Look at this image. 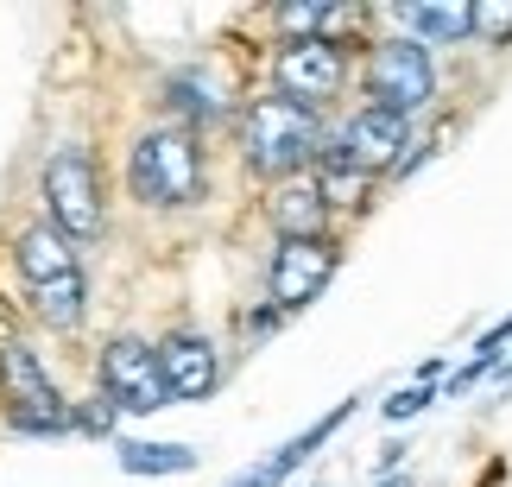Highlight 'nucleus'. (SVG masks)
I'll use <instances>...</instances> for the list:
<instances>
[{
  "mask_svg": "<svg viewBox=\"0 0 512 487\" xmlns=\"http://www.w3.org/2000/svg\"><path fill=\"white\" fill-rule=\"evenodd\" d=\"M127 184H133V197L152 203V209H184V203H196V190H203V159H196V140H190L184 127L146 133V140L133 146V159H127Z\"/></svg>",
  "mask_w": 512,
  "mask_h": 487,
  "instance_id": "obj_1",
  "label": "nucleus"
},
{
  "mask_svg": "<svg viewBox=\"0 0 512 487\" xmlns=\"http://www.w3.org/2000/svg\"><path fill=\"white\" fill-rule=\"evenodd\" d=\"M241 133H247V165L260 178H298V165L317 152V114L285 102V95H260Z\"/></svg>",
  "mask_w": 512,
  "mask_h": 487,
  "instance_id": "obj_2",
  "label": "nucleus"
},
{
  "mask_svg": "<svg viewBox=\"0 0 512 487\" xmlns=\"http://www.w3.org/2000/svg\"><path fill=\"white\" fill-rule=\"evenodd\" d=\"M367 89H373V108L386 114H418L430 95H437V64L418 38H386L373 45L367 57Z\"/></svg>",
  "mask_w": 512,
  "mask_h": 487,
  "instance_id": "obj_3",
  "label": "nucleus"
},
{
  "mask_svg": "<svg viewBox=\"0 0 512 487\" xmlns=\"http://www.w3.org/2000/svg\"><path fill=\"white\" fill-rule=\"evenodd\" d=\"M45 203H51V228L64 241L102 235V190H95V165L76 146L51 152V165H45Z\"/></svg>",
  "mask_w": 512,
  "mask_h": 487,
  "instance_id": "obj_4",
  "label": "nucleus"
},
{
  "mask_svg": "<svg viewBox=\"0 0 512 487\" xmlns=\"http://www.w3.org/2000/svg\"><path fill=\"white\" fill-rule=\"evenodd\" d=\"M0 393H7V412H13L19 431L51 437V431H64V424H70L64 399H57V386L45 380L38 355H32V348H19V342L0 348Z\"/></svg>",
  "mask_w": 512,
  "mask_h": 487,
  "instance_id": "obj_5",
  "label": "nucleus"
},
{
  "mask_svg": "<svg viewBox=\"0 0 512 487\" xmlns=\"http://www.w3.org/2000/svg\"><path fill=\"white\" fill-rule=\"evenodd\" d=\"M102 399L114 405V412H165V374H159V348H146V342H108L102 348Z\"/></svg>",
  "mask_w": 512,
  "mask_h": 487,
  "instance_id": "obj_6",
  "label": "nucleus"
},
{
  "mask_svg": "<svg viewBox=\"0 0 512 487\" xmlns=\"http://www.w3.org/2000/svg\"><path fill=\"white\" fill-rule=\"evenodd\" d=\"M405 152V114H386V108H361L354 121L329 140L323 165L336 171H361V178H380L386 165H399Z\"/></svg>",
  "mask_w": 512,
  "mask_h": 487,
  "instance_id": "obj_7",
  "label": "nucleus"
},
{
  "mask_svg": "<svg viewBox=\"0 0 512 487\" xmlns=\"http://www.w3.org/2000/svg\"><path fill=\"white\" fill-rule=\"evenodd\" d=\"M272 70H279V95H285V102H298L310 114H317V102H329V95L342 89V76H348L342 45H323V38H298V45H285Z\"/></svg>",
  "mask_w": 512,
  "mask_h": 487,
  "instance_id": "obj_8",
  "label": "nucleus"
},
{
  "mask_svg": "<svg viewBox=\"0 0 512 487\" xmlns=\"http://www.w3.org/2000/svg\"><path fill=\"white\" fill-rule=\"evenodd\" d=\"M329 272H336V247H329V241H279V253H272V272H266L272 310L285 317V310L310 304V298L329 285Z\"/></svg>",
  "mask_w": 512,
  "mask_h": 487,
  "instance_id": "obj_9",
  "label": "nucleus"
},
{
  "mask_svg": "<svg viewBox=\"0 0 512 487\" xmlns=\"http://www.w3.org/2000/svg\"><path fill=\"white\" fill-rule=\"evenodd\" d=\"M348 418H354V399H342L336 412H323L317 424H310V431H298V437H291V443H279V450H272L266 462H253V469H247V475H234L228 487H279L285 475H298L304 462H310V450H323V443L336 437V431H342Z\"/></svg>",
  "mask_w": 512,
  "mask_h": 487,
  "instance_id": "obj_10",
  "label": "nucleus"
},
{
  "mask_svg": "<svg viewBox=\"0 0 512 487\" xmlns=\"http://www.w3.org/2000/svg\"><path fill=\"white\" fill-rule=\"evenodd\" d=\"M159 374L171 399H209L215 380H222V361H215V348L203 336H171L159 348Z\"/></svg>",
  "mask_w": 512,
  "mask_h": 487,
  "instance_id": "obj_11",
  "label": "nucleus"
},
{
  "mask_svg": "<svg viewBox=\"0 0 512 487\" xmlns=\"http://www.w3.org/2000/svg\"><path fill=\"white\" fill-rule=\"evenodd\" d=\"M272 222H279L285 241H323V222H329V203H323V184L317 178H285L272 190Z\"/></svg>",
  "mask_w": 512,
  "mask_h": 487,
  "instance_id": "obj_12",
  "label": "nucleus"
},
{
  "mask_svg": "<svg viewBox=\"0 0 512 487\" xmlns=\"http://www.w3.org/2000/svg\"><path fill=\"white\" fill-rule=\"evenodd\" d=\"M19 272H26V285H51V279H70L83 266H76V253L57 228H26L19 235Z\"/></svg>",
  "mask_w": 512,
  "mask_h": 487,
  "instance_id": "obj_13",
  "label": "nucleus"
},
{
  "mask_svg": "<svg viewBox=\"0 0 512 487\" xmlns=\"http://www.w3.org/2000/svg\"><path fill=\"white\" fill-rule=\"evenodd\" d=\"M405 26L418 32V38L456 45V38L475 32V7H462V0H437V7H405Z\"/></svg>",
  "mask_w": 512,
  "mask_h": 487,
  "instance_id": "obj_14",
  "label": "nucleus"
},
{
  "mask_svg": "<svg viewBox=\"0 0 512 487\" xmlns=\"http://www.w3.org/2000/svg\"><path fill=\"white\" fill-rule=\"evenodd\" d=\"M83 272H70V279H51V285H32V310L45 317L51 329H76L83 323Z\"/></svg>",
  "mask_w": 512,
  "mask_h": 487,
  "instance_id": "obj_15",
  "label": "nucleus"
},
{
  "mask_svg": "<svg viewBox=\"0 0 512 487\" xmlns=\"http://www.w3.org/2000/svg\"><path fill=\"white\" fill-rule=\"evenodd\" d=\"M121 469L127 475H184L196 469V450H184V443H121Z\"/></svg>",
  "mask_w": 512,
  "mask_h": 487,
  "instance_id": "obj_16",
  "label": "nucleus"
},
{
  "mask_svg": "<svg viewBox=\"0 0 512 487\" xmlns=\"http://www.w3.org/2000/svg\"><path fill=\"white\" fill-rule=\"evenodd\" d=\"M171 95H177L171 108H184V114H222V108H228L222 89H209L196 70H190V76H171Z\"/></svg>",
  "mask_w": 512,
  "mask_h": 487,
  "instance_id": "obj_17",
  "label": "nucleus"
},
{
  "mask_svg": "<svg viewBox=\"0 0 512 487\" xmlns=\"http://www.w3.org/2000/svg\"><path fill=\"white\" fill-rule=\"evenodd\" d=\"M512 342V317L494 329V336H487L481 342V355H475V367H462V374H456V386H475V380H487V374H500V348Z\"/></svg>",
  "mask_w": 512,
  "mask_h": 487,
  "instance_id": "obj_18",
  "label": "nucleus"
},
{
  "mask_svg": "<svg viewBox=\"0 0 512 487\" xmlns=\"http://www.w3.org/2000/svg\"><path fill=\"white\" fill-rule=\"evenodd\" d=\"M430 393H437V380H418V386H405V393H392V399H386V418H392V424L418 418L424 405H430Z\"/></svg>",
  "mask_w": 512,
  "mask_h": 487,
  "instance_id": "obj_19",
  "label": "nucleus"
},
{
  "mask_svg": "<svg viewBox=\"0 0 512 487\" xmlns=\"http://www.w3.org/2000/svg\"><path fill=\"white\" fill-rule=\"evenodd\" d=\"M475 32L506 38V32H512V7H475Z\"/></svg>",
  "mask_w": 512,
  "mask_h": 487,
  "instance_id": "obj_20",
  "label": "nucleus"
},
{
  "mask_svg": "<svg viewBox=\"0 0 512 487\" xmlns=\"http://www.w3.org/2000/svg\"><path fill=\"white\" fill-rule=\"evenodd\" d=\"M380 487H411V475H392V481H380Z\"/></svg>",
  "mask_w": 512,
  "mask_h": 487,
  "instance_id": "obj_21",
  "label": "nucleus"
}]
</instances>
